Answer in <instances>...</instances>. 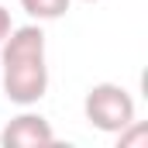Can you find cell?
I'll return each instance as SVG.
<instances>
[{
	"label": "cell",
	"mask_w": 148,
	"mask_h": 148,
	"mask_svg": "<svg viewBox=\"0 0 148 148\" xmlns=\"http://www.w3.org/2000/svg\"><path fill=\"white\" fill-rule=\"evenodd\" d=\"M3 55V97L17 107H31L48 90V66H45V31L38 24L10 28L0 41Z\"/></svg>",
	"instance_id": "1"
},
{
	"label": "cell",
	"mask_w": 148,
	"mask_h": 148,
	"mask_svg": "<svg viewBox=\"0 0 148 148\" xmlns=\"http://www.w3.org/2000/svg\"><path fill=\"white\" fill-rule=\"evenodd\" d=\"M83 114L86 121L97 127V131H107L117 134L124 131L131 121H134V100L124 86L117 83H97L86 90V100H83Z\"/></svg>",
	"instance_id": "2"
},
{
	"label": "cell",
	"mask_w": 148,
	"mask_h": 148,
	"mask_svg": "<svg viewBox=\"0 0 148 148\" xmlns=\"http://www.w3.org/2000/svg\"><path fill=\"white\" fill-rule=\"evenodd\" d=\"M52 141H55V131L41 114H17L0 131V145L3 148H45Z\"/></svg>",
	"instance_id": "3"
},
{
	"label": "cell",
	"mask_w": 148,
	"mask_h": 148,
	"mask_svg": "<svg viewBox=\"0 0 148 148\" xmlns=\"http://www.w3.org/2000/svg\"><path fill=\"white\" fill-rule=\"evenodd\" d=\"M69 3L73 0H21L24 14L35 17V21H55V17H62L69 10Z\"/></svg>",
	"instance_id": "4"
},
{
	"label": "cell",
	"mask_w": 148,
	"mask_h": 148,
	"mask_svg": "<svg viewBox=\"0 0 148 148\" xmlns=\"http://www.w3.org/2000/svg\"><path fill=\"white\" fill-rule=\"evenodd\" d=\"M10 28H14V24H10V10H7V7L0 3V41L10 35Z\"/></svg>",
	"instance_id": "5"
},
{
	"label": "cell",
	"mask_w": 148,
	"mask_h": 148,
	"mask_svg": "<svg viewBox=\"0 0 148 148\" xmlns=\"http://www.w3.org/2000/svg\"><path fill=\"white\" fill-rule=\"evenodd\" d=\"M83 3H97V0H83Z\"/></svg>",
	"instance_id": "6"
}]
</instances>
